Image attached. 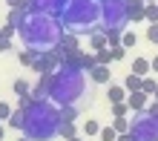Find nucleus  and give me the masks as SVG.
<instances>
[{"mask_svg":"<svg viewBox=\"0 0 158 141\" xmlns=\"http://www.w3.org/2000/svg\"><path fill=\"white\" fill-rule=\"evenodd\" d=\"M63 32L72 35H92L101 23V0H66V9L58 17Z\"/></svg>","mask_w":158,"mask_h":141,"instance_id":"4","label":"nucleus"},{"mask_svg":"<svg viewBox=\"0 0 158 141\" xmlns=\"http://www.w3.org/2000/svg\"><path fill=\"white\" fill-rule=\"evenodd\" d=\"M49 98V75H40L38 83L32 87V101H43Z\"/></svg>","mask_w":158,"mask_h":141,"instance_id":"11","label":"nucleus"},{"mask_svg":"<svg viewBox=\"0 0 158 141\" xmlns=\"http://www.w3.org/2000/svg\"><path fill=\"white\" fill-rule=\"evenodd\" d=\"M17 35H20L23 46H26L29 52L43 55V52H55V49L60 46L63 26H60V20H55V17H46V15H35V12H29Z\"/></svg>","mask_w":158,"mask_h":141,"instance_id":"2","label":"nucleus"},{"mask_svg":"<svg viewBox=\"0 0 158 141\" xmlns=\"http://www.w3.org/2000/svg\"><path fill=\"white\" fill-rule=\"evenodd\" d=\"M127 112H129V104L124 101V104H112V115L115 118H127Z\"/></svg>","mask_w":158,"mask_h":141,"instance_id":"27","label":"nucleus"},{"mask_svg":"<svg viewBox=\"0 0 158 141\" xmlns=\"http://www.w3.org/2000/svg\"><path fill=\"white\" fill-rule=\"evenodd\" d=\"M60 118L75 124V118H78V107H63V109H60Z\"/></svg>","mask_w":158,"mask_h":141,"instance_id":"26","label":"nucleus"},{"mask_svg":"<svg viewBox=\"0 0 158 141\" xmlns=\"http://www.w3.org/2000/svg\"><path fill=\"white\" fill-rule=\"evenodd\" d=\"M109 49H112V61H124L127 58V49H124V46H109Z\"/></svg>","mask_w":158,"mask_h":141,"instance_id":"32","label":"nucleus"},{"mask_svg":"<svg viewBox=\"0 0 158 141\" xmlns=\"http://www.w3.org/2000/svg\"><path fill=\"white\" fill-rule=\"evenodd\" d=\"M0 52H12V37H0Z\"/></svg>","mask_w":158,"mask_h":141,"instance_id":"33","label":"nucleus"},{"mask_svg":"<svg viewBox=\"0 0 158 141\" xmlns=\"http://www.w3.org/2000/svg\"><path fill=\"white\" fill-rule=\"evenodd\" d=\"M17 141H29V138H26V135H20V138H17Z\"/></svg>","mask_w":158,"mask_h":141,"instance_id":"39","label":"nucleus"},{"mask_svg":"<svg viewBox=\"0 0 158 141\" xmlns=\"http://www.w3.org/2000/svg\"><path fill=\"white\" fill-rule=\"evenodd\" d=\"M155 89H158L155 78H150V75H147V78H144V83H141V92H144V95H155Z\"/></svg>","mask_w":158,"mask_h":141,"instance_id":"24","label":"nucleus"},{"mask_svg":"<svg viewBox=\"0 0 158 141\" xmlns=\"http://www.w3.org/2000/svg\"><path fill=\"white\" fill-rule=\"evenodd\" d=\"M127 104H129V109L144 112L147 107H150V95H144V92H129V95H127Z\"/></svg>","mask_w":158,"mask_h":141,"instance_id":"10","label":"nucleus"},{"mask_svg":"<svg viewBox=\"0 0 158 141\" xmlns=\"http://www.w3.org/2000/svg\"><path fill=\"white\" fill-rule=\"evenodd\" d=\"M150 72H152L150 58H132V75H138V78H147Z\"/></svg>","mask_w":158,"mask_h":141,"instance_id":"13","label":"nucleus"},{"mask_svg":"<svg viewBox=\"0 0 158 141\" xmlns=\"http://www.w3.org/2000/svg\"><path fill=\"white\" fill-rule=\"evenodd\" d=\"M6 3L12 6V9H20V6H26V0H6Z\"/></svg>","mask_w":158,"mask_h":141,"instance_id":"35","label":"nucleus"},{"mask_svg":"<svg viewBox=\"0 0 158 141\" xmlns=\"http://www.w3.org/2000/svg\"><path fill=\"white\" fill-rule=\"evenodd\" d=\"M112 127H115V133H118V135H124V133H129L132 121H127V118H112Z\"/></svg>","mask_w":158,"mask_h":141,"instance_id":"20","label":"nucleus"},{"mask_svg":"<svg viewBox=\"0 0 158 141\" xmlns=\"http://www.w3.org/2000/svg\"><path fill=\"white\" fill-rule=\"evenodd\" d=\"M106 98H109V104H124V101H127V89H124V83H109Z\"/></svg>","mask_w":158,"mask_h":141,"instance_id":"12","label":"nucleus"},{"mask_svg":"<svg viewBox=\"0 0 158 141\" xmlns=\"http://www.w3.org/2000/svg\"><path fill=\"white\" fill-rule=\"evenodd\" d=\"M86 95V72L72 63H60V69L49 75V101L55 107H78Z\"/></svg>","mask_w":158,"mask_h":141,"instance_id":"3","label":"nucleus"},{"mask_svg":"<svg viewBox=\"0 0 158 141\" xmlns=\"http://www.w3.org/2000/svg\"><path fill=\"white\" fill-rule=\"evenodd\" d=\"M127 6H129V20L132 23L147 20V3L144 0H127Z\"/></svg>","mask_w":158,"mask_h":141,"instance_id":"9","label":"nucleus"},{"mask_svg":"<svg viewBox=\"0 0 158 141\" xmlns=\"http://www.w3.org/2000/svg\"><path fill=\"white\" fill-rule=\"evenodd\" d=\"M89 46H92L95 52L109 49V37H106V32H92V35H89Z\"/></svg>","mask_w":158,"mask_h":141,"instance_id":"15","label":"nucleus"},{"mask_svg":"<svg viewBox=\"0 0 158 141\" xmlns=\"http://www.w3.org/2000/svg\"><path fill=\"white\" fill-rule=\"evenodd\" d=\"M129 135L135 141H158V118L150 112H135L132 115V127H129Z\"/></svg>","mask_w":158,"mask_h":141,"instance_id":"6","label":"nucleus"},{"mask_svg":"<svg viewBox=\"0 0 158 141\" xmlns=\"http://www.w3.org/2000/svg\"><path fill=\"white\" fill-rule=\"evenodd\" d=\"M60 63H63V58H60V52L55 49V52L35 55V63H32V69H35V72H40V75H55V72L60 69Z\"/></svg>","mask_w":158,"mask_h":141,"instance_id":"8","label":"nucleus"},{"mask_svg":"<svg viewBox=\"0 0 158 141\" xmlns=\"http://www.w3.org/2000/svg\"><path fill=\"white\" fill-rule=\"evenodd\" d=\"M147 20L158 23V3H147Z\"/></svg>","mask_w":158,"mask_h":141,"instance_id":"28","label":"nucleus"},{"mask_svg":"<svg viewBox=\"0 0 158 141\" xmlns=\"http://www.w3.org/2000/svg\"><path fill=\"white\" fill-rule=\"evenodd\" d=\"M155 104H158V89H155Z\"/></svg>","mask_w":158,"mask_h":141,"instance_id":"42","label":"nucleus"},{"mask_svg":"<svg viewBox=\"0 0 158 141\" xmlns=\"http://www.w3.org/2000/svg\"><path fill=\"white\" fill-rule=\"evenodd\" d=\"M78 135V127L72 124V121H63V127H60V138H66V141H72Z\"/></svg>","mask_w":158,"mask_h":141,"instance_id":"19","label":"nucleus"},{"mask_svg":"<svg viewBox=\"0 0 158 141\" xmlns=\"http://www.w3.org/2000/svg\"><path fill=\"white\" fill-rule=\"evenodd\" d=\"M135 43H138L135 32H124V35H121V46H124V49H132Z\"/></svg>","mask_w":158,"mask_h":141,"instance_id":"25","label":"nucleus"},{"mask_svg":"<svg viewBox=\"0 0 158 141\" xmlns=\"http://www.w3.org/2000/svg\"><path fill=\"white\" fill-rule=\"evenodd\" d=\"M147 41L158 43V23H150V29H147Z\"/></svg>","mask_w":158,"mask_h":141,"instance_id":"31","label":"nucleus"},{"mask_svg":"<svg viewBox=\"0 0 158 141\" xmlns=\"http://www.w3.org/2000/svg\"><path fill=\"white\" fill-rule=\"evenodd\" d=\"M147 112H150V115H155V118H158V104H155V101H150V107H147Z\"/></svg>","mask_w":158,"mask_h":141,"instance_id":"34","label":"nucleus"},{"mask_svg":"<svg viewBox=\"0 0 158 141\" xmlns=\"http://www.w3.org/2000/svg\"><path fill=\"white\" fill-rule=\"evenodd\" d=\"M26 9L35 15H46V17H58L63 15V9H66V0H26Z\"/></svg>","mask_w":158,"mask_h":141,"instance_id":"7","label":"nucleus"},{"mask_svg":"<svg viewBox=\"0 0 158 141\" xmlns=\"http://www.w3.org/2000/svg\"><path fill=\"white\" fill-rule=\"evenodd\" d=\"M118 141H135V138L129 135V133H124V135H118Z\"/></svg>","mask_w":158,"mask_h":141,"instance_id":"36","label":"nucleus"},{"mask_svg":"<svg viewBox=\"0 0 158 141\" xmlns=\"http://www.w3.org/2000/svg\"><path fill=\"white\" fill-rule=\"evenodd\" d=\"M150 63H152V72H158V55H155V58H152Z\"/></svg>","mask_w":158,"mask_h":141,"instance_id":"37","label":"nucleus"},{"mask_svg":"<svg viewBox=\"0 0 158 141\" xmlns=\"http://www.w3.org/2000/svg\"><path fill=\"white\" fill-rule=\"evenodd\" d=\"M141 83H144V78H138V75L129 72L127 78H124V89L127 92H141Z\"/></svg>","mask_w":158,"mask_h":141,"instance_id":"17","label":"nucleus"},{"mask_svg":"<svg viewBox=\"0 0 158 141\" xmlns=\"http://www.w3.org/2000/svg\"><path fill=\"white\" fill-rule=\"evenodd\" d=\"M6 124H9V127H12V130H23V109H20V107H17V109L12 112V118H9V121H6Z\"/></svg>","mask_w":158,"mask_h":141,"instance_id":"18","label":"nucleus"},{"mask_svg":"<svg viewBox=\"0 0 158 141\" xmlns=\"http://www.w3.org/2000/svg\"><path fill=\"white\" fill-rule=\"evenodd\" d=\"M3 133H6V130H3V121H0V141H3Z\"/></svg>","mask_w":158,"mask_h":141,"instance_id":"38","label":"nucleus"},{"mask_svg":"<svg viewBox=\"0 0 158 141\" xmlns=\"http://www.w3.org/2000/svg\"><path fill=\"white\" fill-rule=\"evenodd\" d=\"M144 3H158V0H144Z\"/></svg>","mask_w":158,"mask_h":141,"instance_id":"41","label":"nucleus"},{"mask_svg":"<svg viewBox=\"0 0 158 141\" xmlns=\"http://www.w3.org/2000/svg\"><path fill=\"white\" fill-rule=\"evenodd\" d=\"M86 75H89L95 83H109V78H112V75H109V66H101V63H98V66H92Z\"/></svg>","mask_w":158,"mask_h":141,"instance_id":"14","label":"nucleus"},{"mask_svg":"<svg viewBox=\"0 0 158 141\" xmlns=\"http://www.w3.org/2000/svg\"><path fill=\"white\" fill-rule=\"evenodd\" d=\"M83 135H101V124L98 121H83Z\"/></svg>","mask_w":158,"mask_h":141,"instance_id":"22","label":"nucleus"},{"mask_svg":"<svg viewBox=\"0 0 158 141\" xmlns=\"http://www.w3.org/2000/svg\"><path fill=\"white\" fill-rule=\"evenodd\" d=\"M12 112H15V109L9 107L6 101H0V121H9V118H12Z\"/></svg>","mask_w":158,"mask_h":141,"instance_id":"29","label":"nucleus"},{"mask_svg":"<svg viewBox=\"0 0 158 141\" xmlns=\"http://www.w3.org/2000/svg\"><path fill=\"white\" fill-rule=\"evenodd\" d=\"M101 141H118V133H115V127L112 124H106V127H101Z\"/></svg>","mask_w":158,"mask_h":141,"instance_id":"21","label":"nucleus"},{"mask_svg":"<svg viewBox=\"0 0 158 141\" xmlns=\"http://www.w3.org/2000/svg\"><path fill=\"white\" fill-rule=\"evenodd\" d=\"M129 26V6L127 0H101V32L124 35Z\"/></svg>","mask_w":158,"mask_h":141,"instance_id":"5","label":"nucleus"},{"mask_svg":"<svg viewBox=\"0 0 158 141\" xmlns=\"http://www.w3.org/2000/svg\"><path fill=\"white\" fill-rule=\"evenodd\" d=\"M12 89H15V95L17 98H32V83L29 81H23V78H17L12 83Z\"/></svg>","mask_w":158,"mask_h":141,"instance_id":"16","label":"nucleus"},{"mask_svg":"<svg viewBox=\"0 0 158 141\" xmlns=\"http://www.w3.org/2000/svg\"><path fill=\"white\" fill-rule=\"evenodd\" d=\"M17 107L23 109V130L20 133L29 141H52L60 135V127H63L60 107H55L49 98H43V101L20 98Z\"/></svg>","mask_w":158,"mask_h":141,"instance_id":"1","label":"nucleus"},{"mask_svg":"<svg viewBox=\"0 0 158 141\" xmlns=\"http://www.w3.org/2000/svg\"><path fill=\"white\" fill-rule=\"evenodd\" d=\"M0 37H3V32H0Z\"/></svg>","mask_w":158,"mask_h":141,"instance_id":"43","label":"nucleus"},{"mask_svg":"<svg viewBox=\"0 0 158 141\" xmlns=\"http://www.w3.org/2000/svg\"><path fill=\"white\" fill-rule=\"evenodd\" d=\"M20 63H23V66H32V63H35V52L23 49V52H20Z\"/></svg>","mask_w":158,"mask_h":141,"instance_id":"30","label":"nucleus"},{"mask_svg":"<svg viewBox=\"0 0 158 141\" xmlns=\"http://www.w3.org/2000/svg\"><path fill=\"white\" fill-rule=\"evenodd\" d=\"M95 61L101 63V66H109V63H112V49H101V52H95Z\"/></svg>","mask_w":158,"mask_h":141,"instance_id":"23","label":"nucleus"},{"mask_svg":"<svg viewBox=\"0 0 158 141\" xmlns=\"http://www.w3.org/2000/svg\"><path fill=\"white\" fill-rule=\"evenodd\" d=\"M72 141H83V138H81V135H75V138H72Z\"/></svg>","mask_w":158,"mask_h":141,"instance_id":"40","label":"nucleus"}]
</instances>
